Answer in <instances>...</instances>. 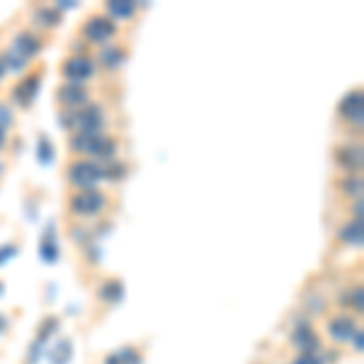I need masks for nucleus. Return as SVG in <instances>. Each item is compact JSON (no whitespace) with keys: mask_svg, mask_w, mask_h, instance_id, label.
<instances>
[{"mask_svg":"<svg viewBox=\"0 0 364 364\" xmlns=\"http://www.w3.org/2000/svg\"><path fill=\"white\" fill-rule=\"evenodd\" d=\"M68 149L75 156H90L100 163H107L117 158V141L107 134H73L68 141Z\"/></svg>","mask_w":364,"mask_h":364,"instance_id":"obj_1","label":"nucleus"},{"mask_svg":"<svg viewBox=\"0 0 364 364\" xmlns=\"http://www.w3.org/2000/svg\"><path fill=\"white\" fill-rule=\"evenodd\" d=\"M66 180L70 187L78 190H95V185L102 178V166L97 161H90V158H73V161L66 166Z\"/></svg>","mask_w":364,"mask_h":364,"instance_id":"obj_2","label":"nucleus"},{"mask_svg":"<svg viewBox=\"0 0 364 364\" xmlns=\"http://www.w3.org/2000/svg\"><path fill=\"white\" fill-rule=\"evenodd\" d=\"M117 32H119L117 22L105 13H90L85 17L83 25H80V37L87 44H95V46H107L117 37Z\"/></svg>","mask_w":364,"mask_h":364,"instance_id":"obj_3","label":"nucleus"},{"mask_svg":"<svg viewBox=\"0 0 364 364\" xmlns=\"http://www.w3.org/2000/svg\"><path fill=\"white\" fill-rule=\"evenodd\" d=\"M39 51H42V42H39V37H34L32 32H20L13 39L10 49L5 51L3 63H5V68H25L29 63V58H34Z\"/></svg>","mask_w":364,"mask_h":364,"instance_id":"obj_4","label":"nucleus"},{"mask_svg":"<svg viewBox=\"0 0 364 364\" xmlns=\"http://www.w3.org/2000/svg\"><path fill=\"white\" fill-rule=\"evenodd\" d=\"M68 209L70 214L80 216V219H95L107 209V195L100 190H78L70 195Z\"/></svg>","mask_w":364,"mask_h":364,"instance_id":"obj_5","label":"nucleus"},{"mask_svg":"<svg viewBox=\"0 0 364 364\" xmlns=\"http://www.w3.org/2000/svg\"><path fill=\"white\" fill-rule=\"evenodd\" d=\"M95 75V61L87 54H70L61 61V78L66 83L83 85Z\"/></svg>","mask_w":364,"mask_h":364,"instance_id":"obj_6","label":"nucleus"},{"mask_svg":"<svg viewBox=\"0 0 364 364\" xmlns=\"http://www.w3.org/2000/svg\"><path fill=\"white\" fill-rule=\"evenodd\" d=\"M75 134H102L105 129V109L100 105H85L73 112Z\"/></svg>","mask_w":364,"mask_h":364,"instance_id":"obj_7","label":"nucleus"},{"mask_svg":"<svg viewBox=\"0 0 364 364\" xmlns=\"http://www.w3.org/2000/svg\"><path fill=\"white\" fill-rule=\"evenodd\" d=\"M338 114L343 122H348V124L362 127V119H364V97H362V87H357V90H350L348 95L340 100L338 105Z\"/></svg>","mask_w":364,"mask_h":364,"instance_id":"obj_8","label":"nucleus"},{"mask_svg":"<svg viewBox=\"0 0 364 364\" xmlns=\"http://www.w3.org/2000/svg\"><path fill=\"white\" fill-rule=\"evenodd\" d=\"M39 85H42V70H34L27 73L22 80H17V85L13 87V100L20 107H32L34 100L39 95Z\"/></svg>","mask_w":364,"mask_h":364,"instance_id":"obj_9","label":"nucleus"},{"mask_svg":"<svg viewBox=\"0 0 364 364\" xmlns=\"http://www.w3.org/2000/svg\"><path fill=\"white\" fill-rule=\"evenodd\" d=\"M357 328L360 326H357V321L352 314H336L326 323V333L333 343H350L352 333H355Z\"/></svg>","mask_w":364,"mask_h":364,"instance_id":"obj_10","label":"nucleus"},{"mask_svg":"<svg viewBox=\"0 0 364 364\" xmlns=\"http://www.w3.org/2000/svg\"><path fill=\"white\" fill-rule=\"evenodd\" d=\"M289 340L299 352H321V338L309 323H296Z\"/></svg>","mask_w":364,"mask_h":364,"instance_id":"obj_11","label":"nucleus"},{"mask_svg":"<svg viewBox=\"0 0 364 364\" xmlns=\"http://www.w3.org/2000/svg\"><path fill=\"white\" fill-rule=\"evenodd\" d=\"M56 100L63 105V107H70V109H78V107H85L90 105V95L83 85H73V83H63L56 87Z\"/></svg>","mask_w":364,"mask_h":364,"instance_id":"obj_12","label":"nucleus"},{"mask_svg":"<svg viewBox=\"0 0 364 364\" xmlns=\"http://www.w3.org/2000/svg\"><path fill=\"white\" fill-rule=\"evenodd\" d=\"M336 166H340L348 173H360L362 168V144H345L336 149Z\"/></svg>","mask_w":364,"mask_h":364,"instance_id":"obj_13","label":"nucleus"},{"mask_svg":"<svg viewBox=\"0 0 364 364\" xmlns=\"http://www.w3.org/2000/svg\"><path fill=\"white\" fill-rule=\"evenodd\" d=\"M97 299L105 304H109V306H114V304H119L122 299H124V284L114 277L105 279L102 284L97 287Z\"/></svg>","mask_w":364,"mask_h":364,"instance_id":"obj_14","label":"nucleus"},{"mask_svg":"<svg viewBox=\"0 0 364 364\" xmlns=\"http://www.w3.org/2000/svg\"><path fill=\"white\" fill-rule=\"evenodd\" d=\"M124 61H127V51L122 49L119 44H107V46H102V51H100V63H102V68H107V70L122 68Z\"/></svg>","mask_w":364,"mask_h":364,"instance_id":"obj_15","label":"nucleus"},{"mask_svg":"<svg viewBox=\"0 0 364 364\" xmlns=\"http://www.w3.org/2000/svg\"><path fill=\"white\" fill-rule=\"evenodd\" d=\"M141 362H144V355H141V350L134 348V345L119 348L105 357V364H141Z\"/></svg>","mask_w":364,"mask_h":364,"instance_id":"obj_16","label":"nucleus"},{"mask_svg":"<svg viewBox=\"0 0 364 364\" xmlns=\"http://www.w3.org/2000/svg\"><path fill=\"white\" fill-rule=\"evenodd\" d=\"M340 304H343L345 309L350 311V314L360 316L364 311V296H362V284L357 287H350V289H345L343 294H340Z\"/></svg>","mask_w":364,"mask_h":364,"instance_id":"obj_17","label":"nucleus"},{"mask_svg":"<svg viewBox=\"0 0 364 364\" xmlns=\"http://www.w3.org/2000/svg\"><path fill=\"white\" fill-rule=\"evenodd\" d=\"M105 15H109L112 20H129V17L136 15V3H132V0H112V3L105 5Z\"/></svg>","mask_w":364,"mask_h":364,"instance_id":"obj_18","label":"nucleus"},{"mask_svg":"<svg viewBox=\"0 0 364 364\" xmlns=\"http://www.w3.org/2000/svg\"><path fill=\"white\" fill-rule=\"evenodd\" d=\"M338 240H343L348 245H362V219H350L338 231Z\"/></svg>","mask_w":364,"mask_h":364,"instance_id":"obj_19","label":"nucleus"},{"mask_svg":"<svg viewBox=\"0 0 364 364\" xmlns=\"http://www.w3.org/2000/svg\"><path fill=\"white\" fill-rule=\"evenodd\" d=\"M34 22L39 27H56L61 22V13H58V8H37Z\"/></svg>","mask_w":364,"mask_h":364,"instance_id":"obj_20","label":"nucleus"},{"mask_svg":"<svg viewBox=\"0 0 364 364\" xmlns=\"http://www.w3.org/2000/svg\"><path fill=\"white\" fill-rule=\"evenodd\" d=\"M343 190H345V195H348V197L362 199V178H360V173L348 175L345 182H343Z\"/></svg>","mask_w":364,"mask_h":364,"instance_id":"obj_21","label":"nucleus"},{"mask_svg":"<svg viewBox=\"0 0 364 364\" xmlns=\"http://www.w3.org/2000/svg\"><path fill=\"white\" fill-rule=\"evenodd\" d=\"M51 158H54V146H51L49 136H42L39 139V161L51 163Z\"/></svg>","mask_w":364,"mask_h":364,"instance_id":"obj_22","label":"nucleus"},{"mask_svg":"<svg viewBox=\"0 0 364 364\" xmlns=\"http://www.w3.org/2000/svg\"><path fill=\"white\" fill-rule=\"evenodd\" d=\"M15 124L13 119V109L8 107V105H0V132L8 134V129Z\"/></svg>","mask_w":364,"mask_h":364,"instance_id":"obj_23","label":"nucleus"},{"mask_svg":"<svg viewBox=\"0 0 364 364\" xmlns=\"http://www.w3.org/2000/svg\"><path fill=\"white\" fill-rule=\"evenodd\" d=\"M291 364H323V357L321 352H299Z\"/></svg>","mask_w":364,"mask_h":364,"instance_id":"obj_24","label":"nucleus"},{"mask_svg":"<svg viewBox=\"0 0 364 364\" xmlns=\"http://www.w3.org/2000/svg\"><path fill=\"white\" fill-rule=\"evenodd\" d=\"M350 343H352V348H355V352H362V350H364V336H362V328H357V331L352 333Z\"/></svg>","mask_w":364,"mask_h":364,"instance_id":"obj_25","label":"nucleus"},{"mask_svg":"<svg viewBox=\"0 0 364 364\" xmlns=\"http://www.w3.org/2000/svg\"><path fill=\"white\" fill-rule=\"evenodd\" d=\"M13 252H17V245H0V265H3L5 260H10Z\"/></svg>","mask_w":364,"mask_h":364,"instance_id":"obj_26","label":"nucleus"},{"mask_svg":"<svg viewBox=\"0 0 364 364\" xmlns=\"http://www.w3.org/2000/svg\"><path fill=\"white\" fill-rule=\"evenodd\" d=\"M5 331H8V321H5V316L0 314V336H3Z\"/></svg>","mask_w":364,"mask_h":364,"instance_id":"obj_27","label":"nucleus"},{"mask_svg":"<svg viewBox=\"0 0 364 364\" xmlns=\"http://www.w3.org/2000/svg\"><path fill=\"white\" fill-rule=\"evenodd\" d=\"M8 73V68H5V63H3V58H0V80H3V75Z\"/></svg>","mask_w":364,"mask_h":364,"instance_id":"obj_28","label":"nucleus"},{"mask_svg":"<svg viewBox=\"0 0 364 364\" xmlns=\"http://www.w3.org/2000/svg\"><path fill=\"white\" fill-rule=\"evenodd\" d=\"M5 141H8V139H5V132H0V149L5 146Z\"/></svg>","mask_w":364,"mask_h":364,"instance_id":"obj_29","label":"nucleus"},{"mask_svg":"<svg viewBox=\"0 0 364 364\" xmlns=\"http://www.w3.org/2000/svg\"><path fill=\"white\" fill-rule=\"evenodd\" d=\"M0 291H3V282H0Z\"/></svg>","mask_w":364,"mask_h":364,"instance_id":"obj_30","label":"nucleus"}]
</instances>
